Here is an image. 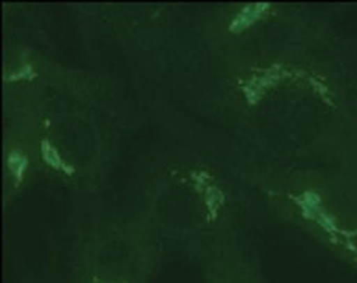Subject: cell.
<instances>
[{
    "label": "cell",
    "mask_w": 357,
    "mask_h": 283,
    "mask_svg": "<svg viewBox=\"0 0 357 283\" xmlns=\"http://www.w3.org/2000/svg\"><path fill=\"white\" fill-rule=\"evenodd\" d=\"M283 189V199L304 225L318 233L328 245L357 266V183L347 176L342 189H326L321 181H298Z\"/></svg>",
    "instance_id": "cell-1"
},
{
    "label": "cell",
    "mask_w": 357,
    "mask_h": 283,
    "mask_svg": "<svg viewBox=\"0 0 357 283\" xmlns=\"http://www.w3.org/2000/svg\"><path fill=\"white\" fill-rule=\"evenodd\" d=\"M41 156H43V159H45V162L49 165V167L63 171L65 175H70V176L75 175V171H76L75 167L68 164L65 159L61 158L59 150L55 148V146L47 139L41 140Z\"/></svg>",
    "instance_id": "cell-2"
},
{
    "label": "cell",
    "mask_w": 357,
    "mask_h": 283,
    "mask_svg": "<svg viewBox=\"0 0 357 283\" xmlns=\"http://www.w3.org/2000/svg\"><path fill=\"white\" fill-rule=\"evenodd\" d=\"M27 165H29V159L26 155H22L21 151L13 150L8 153L7 167L11 171V175H13L15 181L17 184L22 183L24 175H26V170H27Z\"/></svg>",
    "instance_id": "cell-3"
},
{
    "label": "cell",
    "mask_w": 357,
    "mask_h": 283,
    "mask_svg": "<svg viewBox=\"0 0 357 283\" xmlns=\"http://www.w3.org/2000/svg\"><path fill=\"white\" fill-rule=\"evenodd\" d=\"M344 162H347V176H349L351 180L357 183V145L356 148L344 158Z\"/></svg>",
    "instance_id": "cell-4"
},
{
    "label": "cell",
    "mask_w": 357,
    "mask_h": 283,
    "mask_svg": "<svg viewBox=\"0 0 357 283\" xmlns=\"http://www.w3.org/2000/svg\"><path fill=\"white\" fill-rule=\"evenodd\" d=\"M35 70L30 65H26L24 68H21V70L15 71L13 75H10L7 79L8 81H32V79L35 77Z\"/></svg>",
    "instance_id": "cell-5"
}]
</instances>
